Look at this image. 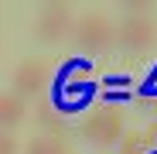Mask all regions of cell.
<instances>
[{"instance_id": "4fadbf2b", "label": "cell", "mask_w": 157, "mask_h": 154, "mask_svg": "<svg viewBox=\"0 0 157 154\" xmlns=\"http://www.w3.org/2000/svg\"><path fill=\"white\" fill-rule=\"evenodd\" d=\"M147 137H150V140L157 144V120H154V127H150V134H147Z\"/></svg>"}, {"instance_id": "8fae6325", "label": "cell", "mask_w": 157, "mask_h": 154, "mask_svg": "<svg viewBox=\"0 0 157 154\" xmlns=\"http://www.w3.org/2000/svg\"><path fill=\"white\" fill-rule=\"evenodd\" d=\"M120 154H147V137L144 134H123L120 137Z\"/></svg>"}, {"instance_id": "52a82bcc", "label": "cell", "mask_w": 157, "mask_h": 154, "mask_svg": "<svg viewBox=\"0 0 157 154\" xmlns=\"http://www.w3.org/2000/svg\"><path fill=\"white\" fill-rule=\"evenodd\" d=\"M24 116H28L24 99L14 96V93H0V130H14Z\"/></svg>"}, {"instance_id": "8992f818", "label": "cell", "mask_w": 157, "mask_h": 154, "mask_svg": "<svg viewBox=\"0 0 157 154\" xmlns=\"http://www.w3.org/2000/svg\"><path fill=\"white\" fill-rule=\"evenodd\" d=\"M96 93L92 82H72V86H55V110H78V106H86L89 96Z\"/></svg>"}, {"instance_id": "ba28073f", "label": "cell", "mask_w": 157, "mask_h": 154, "mask_svg": "<svg viewBox=\"0 0 157 154\" xmlns=\"http://www.w3.org/2000/svg\"><path fill=\"white\" fill-rule=\"evenodd\" d=\"M72 82H92V62L89 58H68L58 69V82L55 86H72Z\"/></svg>"}, {"instance_id": "277c9868", "label": "cell", "mask_w": 157, "mask_h": 154, "mask_svg": "<svg viewBox=\"0 0 157 154\" xmlns=\"http://www.w3.org/2000/svg\"><path fill=\"white\" fill-rule=\"evenodd\" d=\"M72 28H75L72 10H68L65 4H48V7L38 14V21H34V38L44 41V45H55V41H62Z\"/></svg>"}, {"instance_id": "30bf717a", "label": "cell", "mask_w": 157, "mask_h": 154, "mask_svg": "<svg viewBox=\"0 0 157 154\" xmlns=\"http://www.w3.org/2000/svg\"><path fill=\"white\" fill-rule=\"evenodd\" d=\"M24 154H72V147H68V140L65 137H34L31 144H28V151Z\"/></svg>"}, {"instance_id": "5b68a950", "label": "cell", "mask_w": 157, "mask_h": 154, "mask_svg": "<svg viewBox=\"0 0 157 154\" xmlns=\"http://www.w3.org/2000/svg\"><path fill=\"white\" fill-rule=\"evenodd\" d=\"M116 41L126 48V51H144L157 41V24L147 17V14H130L123 24H120V31H116Z\"/></svg>"}, {"instance_id": "3957f363", "label": "cell", "mask_w": 157, "mask_h": 154, "mask_svg": "<svg viewBox=\"0 0 157 154\" xmlns=\"http://www.w3.org/2000/svg\"><path fill=\"white\" fill-rule=\"evenodd\" d=\"M51 82V69H48V62H41V58H28V62H21L17 69H14V75H10V93L14 96H38V93H44V86Z\"/></svg>"}, {"instance_id": "9c48e42d", "label": "cell", "mask_w": 157, "mask_h": 154, "mask_svg": "<svg viewBox=\"0 0 157 154\" xmlns=\"http://www.w3.org/2000/svg\"><path fill=\"white\" fill-rule=\"evenodd\" d=\"M38 127L44 130V137H62L65 134V116H58L55 106H38Z\"/></svg>"}, {"instance_id": "7a4b0ae2", "label": "cell", "mask_w": 157, "mask_h": 154, "mask_svg": "<svg viewBox=\"0 0 157 154\" xmlns=\"http://www.w3.org/2000/svg\"><path fill=\"white\" fill-rule=\"evenodd\" d=\"M82 137H86L92 147L120 144V137H123V116H120L113 106L89 113V116H86V123H82Z\"/></svg>"}, {"instance_id": "6da1fadb", "label": "cell", "mask_w": 157, "mask_h": 154, "mask_svg": "<svg viewBox=\"0 0 157 154\" xmlns=\"http://www.w3.org/2000/svg\"><path fill=\"white\" fill-rule=\"evenodd\" d=\"M72 34H75L78 48L89 51V55H102V51L116 41V28H113V21L106 14H86V17H78Z\"/></svg>"}, {"instance_id": "7c38bea8", "label": "cell", "mask_w": 157, "mask_h": 154, "mask_svg": "<svg viewBox=\"0 0 157 154\" xmlns=\"http://www.w3.org/2000/svg\"><path fill=\"white\" fill-rule=\"evenodd\" d=\"M0 154H17V140L10 130H0Z\"/></svg>"}]
</instances>
